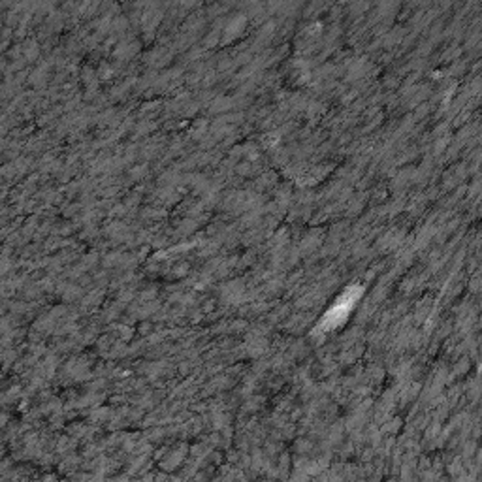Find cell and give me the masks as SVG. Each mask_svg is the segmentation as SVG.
Instances as JSON below:
<instances>
[{
	"label": "cell",
	"instance_id": "6da1fadb",
	"mask_svg": "<svg viewBox=\"0 0 482 482\" xmlns=\"http://www.w3.org/2000/svg\"><path fill=\"white\" fill-rule=\"evenodd\" d=\"M360 294H362V290H360L358 287L351 288L349 292H345V294L337 300V304H335V306L332 307L326 315H324L323 323H320V330L330 332V330L337 328L339 324L345 323L349 317V313H351V309L354 307V304H356Z\"/></svg>",
	"mask_w": 482,
	"mask_h": 482
}]
</instances>
